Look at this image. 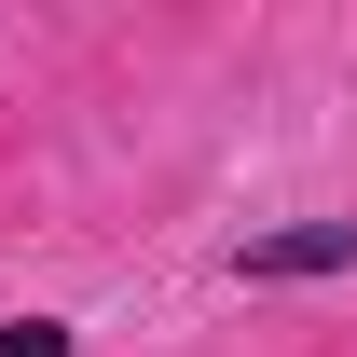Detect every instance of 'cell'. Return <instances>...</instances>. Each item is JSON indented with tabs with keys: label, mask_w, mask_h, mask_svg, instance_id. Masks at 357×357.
Masks as SVG:
<instances>
[{
	"label": "cell",
	"mask_w": 357,
	"mask_h": 357,
	"mask_svg": "<svg viewBox=\"0 0 357 357\" xmlns=\"http://www.w3.org/2000/svg\"><path fill=\"white\" fill-rule=\"evenodd\" d=\"M234 275L248 289H316V275H357V220H275L234 248Z\"/></svg>",
	"instance_id": "6da1fadb"
},
{
	"label": "cell",
	"mask_w": 357,
	"mask_h": 357,
	"mask_svg": "<svg viewBox=\"0 0 357 357\" xmlns=\"http://www.w3.org/2000/svg\"><path fill=\"white\" fill-rule=\"evenodd\" d=\"M0 357H83L69 316H0Z\"/></svg>",
	"instance_id": "7a4b0ae2"
}]
</instances>
